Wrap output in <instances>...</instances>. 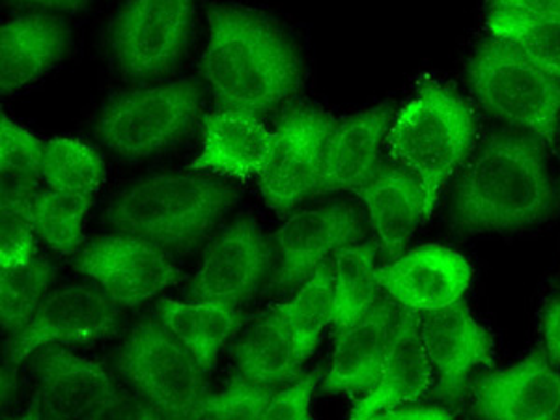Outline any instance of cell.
Returning <instances> with one entry per match:
<instances>
[{
	"label": "cell",
	"mask_w": 560,
	"mask_h": 420,
	"mask_svg": "<svg viewBox=\"0 0 560 420\" xmlns=\"http://www.w3.org/2000/svg\"><path fill=\"white\" fill-rule=\"evenodd\" d=\"M200 73L217 108L261 118L293 103L308 70L288 26L258 8L223 2L208 10Z\"/></svg>",
	"instance_id": "cell-1"
},
{
	"label": "cell",
	"mask_w": 560,
	"mask_h": 420,
	"mask_svg": "<svg viewBox=\"0 0 560 420\" xmlns=\"http://www.w3.org/2000/svg\"><path fill=\"white\" fill-rule=\"evenodd\" d=\"M559 192L535 135L493 133L459 168L451 198V223L465 234L517 232L548 221Z\"/></svg>",
	"instance_id": "cell-2"
},
{
	"label": "cell",
	"mask_w": 560,
	"mask_h": 420,
	"mask_svg": "<svg viewBox=\"0 0 560 420\" xmlns=\"http://www.w3.org/2000/svg\"><path fill=\"white\" fill-rule=\"evenodd\" d=\"M240 198L242 189L215 174H155L116 192L103 223L171 258L189 256L210 242Z\"/></svg>",
	"instance_id": "cell-3"
},
{
	"label": "cell",
	"mask_w": 560,
	"mask_h": 420,
	"mask_svg": "<svg viewBox=\"0 0 560 420\" xmlns=\"http://www.w3.org/2000/svg\"><path fill=\"white\" fill-rule=\"evenodd\" d=\"M478 120L458 92L430 75H422L413 96L396 110L388 129V158L419 178L432 215L446 182L475 150Z\"/></svg>",
	"instance_id": "cell-4"
},
{
	"label": "cell",
	"mask_w": 560,
	"mask_h": 420,
	"mask_svg": "<svg viewBox=\"0 0 560 420\" xmlns=\"http://www.w3.org/2000/svg\"><path fill=\"white\" fill-rule=\"evenodd\" d=\"M115 369L133 395L124 409L128 419H197L210 396V372L158 316L129 329Z\"/></svg>",
	"instance_id": "cell-5"
},
{
	"label": "cell",
	"mask_w": 560,
	"mask_h": 420,
	"mask_svg": "<svg viewBox=\"0 0 560 420\" xmlns=\"http://www.w3.org/2000/svg\"><path fill=\"white\" fill-rule=\"evenodd\" d=\"M205 94L195 77L121 90L103 102L92 131L118 160H153L182 147L200 128Z\"/></svg>",
	"instance_id": "cell-6"
},
{
	"label": "cell",
	"mask_w": 560,
	"mask_h": 420,
	"mask_svg": "<svg viewBox=\"0 0 560 420\" xmlns=\"http://www.w3.org/2000/svg\"><path fill=\"white\" fill-rule=\"evenodd\" d=\"M467 84L488 115L553 142L560 129V81L509 42L488 34L467 62Z\"/></svg>",
	"instance_id": "cell-7"
},
{
	"label": "cell",
	"mask_w": 560,
	"mask_h": 420,
	"mask_svg": "<svg viewBox=\"0 0 560 420\" xmlns=\"http://www.w3.org/2000/svg\"><path fill=\"white\" fill-rule=\"evenodd\" d=\"M197 26V0H124L108 23L105 55L129 83H158L178 70Z\"/></svg>",
	"instance_id": "cell-8"
},
{
	"label": "cell",
	"mask_w": 560,
	"mask_h": 420,
	"mask_svg": "<svg viewBox=\"0 0 560 420\" xmlns=\"http://www.w3.org/2000/svg\"><path fill=\"white\" fill-rule=\"evenodd\" d=\"M337 116L314 103L293 102L275 121L273 142L258 187L271 210L290 215L319 197L325 158Z\"/></svg>",
	"instance_id": "cell-9"
},
{
	"label": "cell",
	"mask_w": 560,
	"mask_h": 420,
	"mask_svg": "<svg viewBox=\"0 0 560 420\" xmlns=\"http://www.w3.org/2000/svg\"><path fill=\"white\" fill-rule=\"evenodd\" d=\"M33 395L23 419H107L121 417L129 396L121 395L102 363L66 346H45L28 359Z\"/></svg>",
	"instance_id": "cell-10"
},
{
	"label": "cell",
	"mask_w": 560,
	"mask_h": 420,
	"mask_svg": "<svg viewBox=\"0 0 560 420\" xmlns=\"http://www.w3.org/2000/svg\"><path fill=\"white\" fill-rule=\"evenodd\" d=\"M366 240L361 211L348 200H331L290 213L273 236L275 268L268 290L295 293L342 248Z\"/></svg>",
	"instance_id": "cell-11"
},
{
	"label": "cell",
	"mask_w": 560,
	"mask_h": 420,
	"mask_svg": "<svg viewBox=\"0 0 560 420\" xmlns=\"http://www.w3.org/2000/svg\"><path fill=\"white\" fill-rule=\"evenodd\" d=\"M121 311L97 282H75L51 290L34 318L4 345V357L23 366L45 346L90 345L115 335Z\"/></svg>",
	"instance_id": "cell-12"
},
{
	"label": "cell",
	"mask_w": 560,
	"mask_h": 420,
	"mask_svg": "<svg viewBox=\"0 0 560 420\" xmlns=\"http://www.w3.org/2000/svg\"><path fill=\"white\" fill-rule=\"evenodd\" d=\"M273 268V240L253 217H240L211 237L185 298L243 306L255 300Z\"/></svg>",
	"instance_id": "cell-13"
},
{
	"label": "cell",
	"mask_w": 560,
	"mask_h": 420,
	"mask_svg": "<svg viewBox=\"0 0 560 420\" xmlns=\"http://www.w3.org/2000/svg\"><path fill=\"white\" fill-rule=\"evenodd\" d=\"M73 268L97 282L124 308H137L176 287L185 273L171 256L124 234L92 237L73 256Z\"/></svg>",
	"instance_id": "cell-14"
},
{
	"label": "cell",
	"mask_w": 560,
	"mask_h": 420,
	"mask_svg": "<svg viewBox=\"0 0 560 420\" xmlns=\"http://www.w3.org/2000/svg\"><path fill=\"white\" fill-rule=\"evenodd\" d=\"M417 316L435 372L433 393L443 401L462 400L472 372L493 364L495 342L490 329L472 316L464 300Z\"/></svg>",
	"instance_id": "cell-15"
},
{
	"label": "cell",
	"mask_w": 560,
	"mask_h": 420,
	"mask_svg": "<svg viewBox=\"0 0 560 420\" xmlns=\"http://www.w3.org/2000/svg\"><path fill=\"white\" fill-rule=\"evenodd\" d=\"M472 268L464 255L443 245H422L380 269V284L396 305L411 313H430L464 300Z\"/></svg>",
	"instance_id": "cell-16"
},
{
	"label": "cell",
	"mask_w": 560,
	"mask_h": 420,
	"mask_svg": "<svg viewBox=\"0 0 560 420\" xmlns=\"http://www.w3.org/2000/svg\"><path fill=\"white\" fill-rule=\"evenodd\" d=\"M471 413L478 419H559L560 370L546 353L533 351L475 383Z\"/></svg>",
	"instance_id": "cell-17"
},
{
	"label": "cell",
	"mask_w": 560,
	"mask_h": 420,
	"mask_svg": "<svg viewBox=\"0 0 560 420\" xmlns=\"http://www.w3.org/2000/svg\"><path fill=\"white\" fill-rule=\"evenodd\" d=\"M73 45V26L60 13H28L2 23L0 92L10 97L39 83L65 62Z\"/></svg>",
	"instance_id": "cell-18"
},
{
	"label": "cell",
	"mask_w": 560,
	"mask_h": 420,
	"mask_svg": "<svg viewBox=\"0 0 560 420\" xmlns=\"http://www.w3.org/2000/svg\"><path fill=\"white\" fill-rule=\"evenodd\" d=\"M400 313L401 306L382 292L363 318L335 337L331 364L319 387L324 395L361 398L374 388L382 376Z\"/></svg>",
	"instance_id": "cell-19"
},
{
	"label": "cell",
	"mask_w": 560,
	"mask_h": 420,
	"mask_svg": "<svg viewBox=\"0 0 560 420\" xmlns=\"http://www.w3.org/2000/svg\"><path fill=\"white\" fill-rule=\"evenodd\" d=\"M396 110L390 103L338 118L332 129L319 195L357 192L383 165V148Z\"/></svg>",
	"instance_id": "cell-20"
},
{
	"label": "cell",
	"mask_w": 560,
	"mask_h": 420,
	"mask_svg": "<svg viewBox=\"0 0 560 420\" xmlns=\"http://www.w3.org/2000/svg\"><path fill=\"white\" fill-rule=\"evenodd\" d=\"M355 195L363 200L385 261L404 255L417 229L430 219L424 187L419 178L396 163H383L374 178Z\"/></svg>",
	"instance_id": "cell-21"
},
{
	"label": "cell",
	"mask_w": 560,
	"mask_h": 420,
	"mask_svg": "<svg viewBox=\"0 0 560 420\" xmlns=\"http://www.w3.org/2000/svg\"><path fill=\"white\" fill-rule=\"evenodd\" d=\"M433 383L435 372L422 342L419 316L401 308L382 376L370 393L355 401L350 419H377L387 409L424 398Z\"/></svg>",
	"instance_id": "cell-22"
},
{
	"label": "cell",
	"mask_w": 560,
	"mask_h": 420,
	"mask_svg": "<svg viewBox=\"0 0 560 420\" xmlns=\"http://www.w3.org/2000/svg\"><path fill=\"white\" fill-rule=\"evenodd\" d=\"M202 129V150L189 166L191 171L237 182L260 178L273 142V129L260 116L217 108L206 116Z\"/></svg>",
	"instance_id": "cell-23"
},
{
	"label": "cell",
	"mask_w": 560,
	"mask_h": 420,
	"mask_svg": "<svg viewBox=\"0 0 560 420\" xmlns=\"http://www.w3.org/2000/svg\"><path fill=\"white\" fill-rule=\"evenodd\" d=\"M305 364L277 301L243 327L232 350L230 376L282 388L305 374Z\"/></svg>",
	"instance_id": "cell-24"
},
{
	"label": "cell",
	"mask_w": 560,
	"mask_h": 420,
	"mask_svg": "<svg viewBox=\"0 0 560 420\" xmlns=\"http://www.w3.org/2000/svg\"><path fill=\"white\" fill-rule=\"evenodd\" d=\"M155 311L166 329L210 374L219 363L221 351L245 322L242 306L210 301L161 300Z\"/></svg>",
	"instance_id": "cell-25"
},
{
	"label": "cell",
	"mask_w": 560,
	"mask_h": 420,
	"mask_svg": "<svg viewBox=\"0 0 560 420\" xmlns=\"http://www.w3.org/2000/svg\"><path fill=\"white\" fill-rule=\"evenodd\" d=\"M380 248L363 242L342 248L332 260V335L357 324L382 295Z\"/></svg>",
	"instance_id": "cell-26"
},
{
	"label": "cell",
	"mask_w": 560,
	"mask_h": 420,
	"mask_svg": "<svg viewBox=\"0 0 560 420\" xmlns=\"http://www.w3.org/2000/svg\"><path fill=\"white\" fill-rule=\"evenodd\" d=\"M45 140L8 118L0 120V213L25 217L26 206L44 187Z\"/></svg>",
	"instance_id": "cell-27"
},
{
	"label": "cell",
	"mask_w": 560,
	"mask_h": 420,
	"mask_svg": "<svg viewBox=\"0 0 560 420\" xmlns=\"http://www.w3.org/2000/svg\"><path fill=\"white\" fill-rule=\"evenodd\" d=\"M42 178L45 187L94 202L107 182V166L96 148L75 137L45 140Z\"/></svg>",
	"instance_id": "cell-28"
},
{
	"label": "cell",
	"mask_w": 560,
	"mask_h": 420,
	"mask_svg": "<svg viewBox=\"0 0 560 420\" xmlns=\"http://www.w3.org/2000/svg\"><path fill=\"white\" fill-rule=\"evenodd\" d=\"M92 200L42 187L25 210L36 236L60 256H73L83 248L84 223Z\"/></svg>",
	"instance_id": "cell-29"
},
{
	"label": "cell",
	"mask_w": 560,
	"mask_h": 420,
	"mask_svg": "<svg viewBox=\"0 0 560 420\" xmlns=\"http://www.w3.org/2000/svg\"><path fill=\"white\" fill-rule=\"evenodd\" d=\"M57 268L47 256H34L20 268L2 269L0 273V322L2 332L12 337L21 331L45 298L51 293Z\"/></svg>",
	"instance_id": "cell-30"
},
{
	"label": "cell",
	"mask_w": 560,
	"mask_h": 420,
	"mask_svg": "<svg viewBox=\"0 0 560 420\" xmlns=\"http://www.w3.org/2000/svg\"><path fill=\"white\" fill-rule=\"evenodd\" d=\"M279 305L303 361L308 363L332 324V261L292 293L290 300L279 301Z\"/></svg>",
	"instance_id": "cell-31"
},
{
	"label": "cell",
	"mask_w": 560,
	"mask_h": 420,
	"mask_svg": "<svg viewBox=\"0 0 560 420\" xmlns=\"http://www.w3.org/2000/svg\"><path fill=\"white\" fill-rule=\"evenodd\" d=\"M486 28L491 36L512 42L536 66L560 81V21L490 10Z\"/></svg>",
	"instance_id": "cell-32"
},
{
	"label": "cell",
	"mask_w": 560,
	"mask_h": 420,
	"mask_svg": "<svg viewBox=\"0 0 560 420\" xmlns=\"http://www.w3.org/2000/svg\"><path fill=\"white\" fill-rule=\"evenodd\" d=\"M279 388L230 376L223 390L208 396L198 409L197 419H261Z\"/></svg>",
	"instance_id": "cell-33"
},
{
	"label": "cell",
	"mask_w": 560,
	"mask_h": 420,
	"mask_svg": "<svg viewBox=\"0 0 560 420\" xmlns=\"http://www.w3.org/2000/svg\"><path fill=\"white\" fill-rule=\"evenodd\" d=\"M36 232L25 217L0 213V266L20 268L38 256Z\"/></svg>",
	"instance_id": "cell-34"
},
{
	"label": "cell",
	"mask_w": 560,
	"mask_h": 420,
	"mask_svg": "<svg viewBox=\"0 0 560 420\" xmlns=\"http://www.w3.org/2000/svg\"><path fill=\"white\" fill-rule=\"evenodd\" d=\"M318 382V372H311L279 388L261 419H313V396Z\"/></svg>",
	"instance_id": "cell-35"
},
{
	"label": "cell",
	"mask_w": 560,
	"mask_h": 420,
	"mask_svg": "<svg viewBox=\"0 0 560 420\" xmlns=\"http://www.w3.org/2000/svg\"><path fill=\"white\" fill-rule=\"evenodd\" d=\"M540 329L546 355L560 364V295L546 301L540 313Z\"/></svg>",
	"instance_id": "cell-36"
},
{
	"label": "cell",
	"mask_w": 560,
	"mask_h": 420,
	"mask_svg": "<svg viewBox=\"0 0 560 420\" xmlns=\"http://www.w3.org/2000/svg\"><path fill=\"white\" fill-rule=\"evenodd\" d=\"M490 10L560 21V0H490Z\"/></svg>",
	"instance_id": "cell-37"
},
{
	"label": "cell",
	"mask_w": 560,
	"mask_h": 420,
	"mask_svg": "<svg viewBox=\"0 0 560 420\" xmlns=\"http://www.w3.org/2000/svg\"><path fill=\"white\" fill-rule=\"evenodd\" d=\"M456 411L441 404H420V400L401 404L383 411L377 419H454Z\"/></svg>",
	"instance_id": "cell-38"
},
{
	"label": "cell",
	"mask_w": 560,
	"mask_h": 420,
	"mask_svg": "<svg viewBox=\"0 0 560 420\" xmlns=\"http://www.w3.org/2000/svg\"><path fill=\"white\" fill-rule=\"evenodd\" d=\"M20 7H33L47 13H60V15H75L89 10L90 0H8Z\"/></svg>",
	"instance_id": "cell-39"
},
{
	"label": "cell",
	"mask_w": 560,
	"mask_h": 420,
	"mask_svg": "<svg viewBox=\"0 0 560 420\" xmlns=\"http://www.w3.org/2000/svg\"><path fill=\"white\" fill-rule=\"evenodd\" d=\"M18 393H20V366L4 357V361H2V408L12 404Z\"/></svg>",
	"instance_id": "cell-40"
},
{
	"label": "cell",
	"mask_w": 560,
	"mask_h": 420,
	"mask_svg": "<svg viewBox=\"0 0 560 420\" xmlns=\"http://www.w3.org/2000/svg\"><path fill=\"white\" fill-rule=\"evenodd\" d=\"M559 419H560V413H559Z\"/></svg>",
	"instance_id": "cell-41"
}]
</instances>
